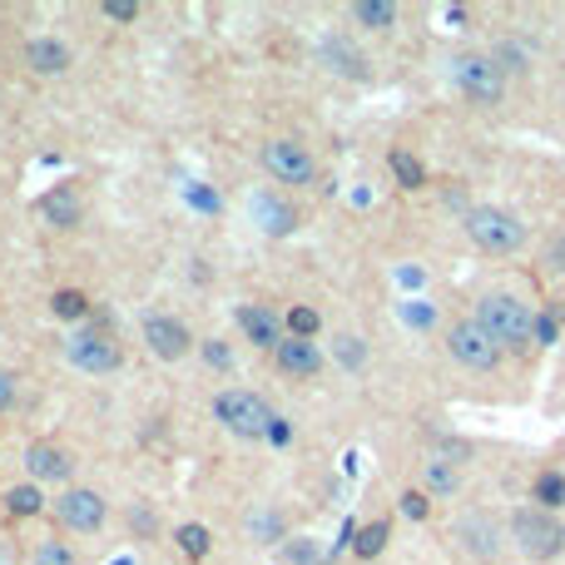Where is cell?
I'll return each instance as SVG.
<instances>
[{
  "instance_id": "8992f818",
  "label": "cell",
  "mask_w": 565,
  "mask_h": 565,
  "mask_svg": "<svg viewBox=\"0 0 565 565\" xmlns=\"http://www.w3.org/2000/svg\"><path fill=\"white\" fill-rule=\"evenodd\" d=\"M64 363L90 373V377H105L119 367V342L109 338L105 322H85V328H75L64 338Z\"/></svg>"
},
{
  "instance_id": "e0dca14e",
  "label": "cell",
  "mask_w": 565,
  "mask_h": 565,
  "mask_svg": "<svg viewBox=\"0 0 565 565\" xmlns=\"http://www.w3.org/2000/svg\"><path fill=\"white\" fill-rule=\"evenodd\" d=\"M40 214L50 219L55 228H75L80 214H85V203H80V193L55 189V193H45V199H40Z\"/></svg>"
},
{
  "instance_id": "603a6c76",
  "label": "cell",
  "mask_w": 565,
  "mask_h": 565,
  "mask_svg": "<svg viewBox=\"0 0 565 565\" xmlns=\"http://www.w3.org/2000/svg\"><path fill=\"white\" fill-rule=\"evenodd\" d=\"M535 502H541V511H555V506L565 502V476H561V471L535 476Z\"/></svg>"
},
{
  "instance_id": "ba28073f",
  "label": "cell",
  "mask_w": 565,
  "mask_h": 565,
  "mask_svg": "<svg viewBox=\"0 0 565 565\" xmlns=\"http://www.w3.org/2000/svg\"><path fill=\"white\" fill-rule=\"evenodd\" d=\"M447 352H451V363L471 367V373H491V367L502 363L506 348L491 338L476 318H467V322H451V328H447Z\"/></svg>"
},
{
  "instance_id": "f1b7e54d",
  "label": "cell",
  "mask_w": 565,
  "mask_h": 565,
  "mask_svg": "<svg viewBox=\"0 0 565 565\" xmlns=\"http://www.w3.org/2000/svg\"><path fill=\"white\" fill-rule=\"evenodd\" d=\"M35 565H75V555L64 551L60 541H45L40 551H35Z\"/></svg>"
},
{
  "instance_id": "9a60e30c",
  "label": "cell",
  "mask_w": 565,
  "mask_h": 565,
  "mask_svg": "<svg viewBox=\"0 0 565 565\" xmlns=\"http://www.w3.org/2000/svg\"><path fill=\"white\" fill-rule=\"evenodd\" d=\"M238 328H244L248 338H254L258 348H268V352L289 338V332H283V322H278V313L258 308V303H244V308H238Z\"/></svg>"
},
{
  "instance_id": "83f0119b",
  "label": "cell",
  "mask_w": 565,
  "mask_h": 565,
  "mask_svg": "<svg viewBox=\"0 0 565 565\" xmlns=\"http://www.w3.org/2000/svg\"><path fill=\"white\" fill-rule=\"evenodd\" d=\"M99 15H109V21L129 25V21H139V5H134V0H105V5H99Z\"/></svg>"
},
{
  "instance_id": "30bf717a",
  "label": "cell",
  "mask_w": 565,
  "mask_h": 565,
  "mask_svg": "<svg viewBox=\"0 0 565 565\" xmlns=\"http://www.w3.org/2000/svg\"><path fill=\"white\" fill-rule=\"evenodd\" d=\"M144 342H150V352L160 363H184L193 348V332L179 318H169V313H154V318H144Z\"/></svg>"
},
{
  "instance_id": "d4e9b609",
  "label": "cell",
  "mask_w": 565,
  "mask_h": 565,
  "mask_svg": "<svg viewBox=\"0 0 565 565\" xmlns=\"http://www.w3.org/2000/svg\"><path fill=\"white\" fill-rule=\"evenodd\" d=\"M179 551L189 555V561H203V555H209V531H203L199 521L179 526Z\"/></svg>"
},
{
  "instance_id": "836d02e7",
  "label": "cell",
  "mask_w": 565,
  "mask_h": 565,
  "mask_svg": "<svg viewBox=\"0 0 565 565\" xmlns=\"http://www.w3.org/2000/svg\"><path fill=\"white\" fill-rule=\"evenodd\" d=\"M289 561L293 565H322V555L313 551V541H303V545H289Z\"/></svg>"
},
{
  "instance_id": "4316f807",
  "label": "cell",
  "mask_w": 565,
  "mask_h": 565,
  "mask_svg": "<svg viewBox=\"0 0 565 565\" xmlns=\"http://www.w3.org/2000/svg\"><path fill=\"white\" fill-rule=\"evenodd\" d=\"M258 219H273L268 234H289V228H293V209H283L278 199H258Z\"/></svg>"
},
{
  "instance_id": "ac0fdd59",
  "label": "cell",
  "mask_w": 565,
  "mask_h": 565,
  "mask_svg": "<svg viewBox=\"0 0 565 565\" xmlns=\"http://www.w3.org/2000/svg\"><path fill=\"white\" fill-rule=\"evenodd\" d=\"M352 21H363L367 31H392L397 5L392 0H357V5H352Z\"/></svg>"
},
{
  "instance_id": "d6986e66",
  "label": "cell",
  "mask_w": 565,
  "mask_h": 565,
  "mask_svg": "<svg viewBox=\"0 0 565 565\" xmlns=\"http://www.w3.org/2000/svg\"><path fill=\"white\" fill-rule=\"evenodd\" d=\"M5 511H11V516H40V511H45L40 486H35V481H21V486H11V491H5Z\"/></svg>"
},
{
  "instance_id": "d6a6232c",
  "label": "cell",
  "mask_w": 565,
  "mask_h": 565,
  "mask_svg": "<svg viewBox=\"0 0 565 565\" xmlns=\"http://www.w3.org/2000/svg\"><path fill=\"white\" fill-rule=\"evenodd\" d=\"M338 363H348V367L363 363V338H338Z\"/></svg>"
},
{
  "instance_id": "5b68a950",
  "label": "cell",
  "mask_w": 565,
  "mask_h": 565,
  "mask_svg": "<svg viewBox=\"0 0 565 565\" xmlns=\"http://www.w3.org/2000/svg\"><path fill=\"white\" fill-rule=\"evenodd\" d=\"M476 322L502 342V348H526V342H531V322L535 318L526 313V303L511 298V293H486V298L476 303Z\"/></svg>"
},
{
  "instance_id": "484cf974",
  "label": "cell",
  "mask_w": 565,
  "mask_h": 565,
  "mask_svg": "<svg viewBox=\"0 0 565 565\" xmlns=\"http://www.w3.org/2000/svg\"><path fill=\"white\" fill-rule=\"evenodd\" d=\"M427 486L432 491H442V496H451V491L461 486V476H457V467H451V461H427Z\"/></svg>"
},
{
  "instance_id": "e575fe53",
  "label": "cell",
  "mask_w": 565,
  "mask_h": 565,
  "mask_svg": "<svg viewBox=\"0 0 565 565\" xmlns=\"http://www.w3.org/2000/svg\"><path fill=\"white\" fill-rule=\"evenodd\" d=\"M531 342L551 348V342H555V318H535V322H531Z\"/></svg>"
},
{
  "instance_id": "f546056e",
  "label": "cell",
  "mask_w": 565,
  "mask_h": 565,
  "mask_svg": "<svg viewBox=\"0 0 565 565\" xmlns=\"http://www.w3.org/2000/svg\"><path fill=\"white\" fill-rule=\"evenodd\" d=\"M15 397H21V377H15L11 367H0V412H11Z\"/></svg>"
},
{
  "instance_id": "6da1fadb",
  "label": "cell",
  "mask_w": 565,
  "mask_h": 565,
  "mask_svg": "<svg viewBox=\"0 0 565 565\" xmlns=\"http://www.w3.org/2000/svg\"><path fill=\"white\" fill-rule=\"evenodd\" d=\"M461 228H467L471 244H476L481 254H491V258H506V254H516V248L526 244V224L511 214V209H496V203H476V209H467Z\"/></svg>"
},
{
  "instance_id": "7c38bea8",
  "label": "cell",
  "mask_w": 565,
  "mask_h": 565,
  "mask_svg": "<svg viewBox=\"0 0 565 565\" xmlns=\"http://www.w3.org/2000/svg\"><path fill=\"white\" fill-rule=\"evenodd\" d=\"M457 541L467 555H476V561H491V555L502 551V526L491 521V516H461L457 521Z\"/></svg>"
},
{
  "instance_id": "8fae6325",
  "label": "cell",
  "mask_w": 565,
  "mask_h": 565,
  "mask_svg": "<svg viewBox=\"0 0 565 565\" xmlns=\"http://www.w3.org/2000/svg\"><path fill=\"white\" fill-rule=\"evenodd\" d=\"M25 476L35 481V486H40V481H70L75 476V457H70V451L60 447V442H31V447H25Z\"/></svg>"
},
{
  "instance_id": "277c9868",
  "label": "cell",
  "mask_w": 565,
  "mask_h": 565,
  "mask_svg": "<svg viewBox=\"0 0 565 565\" xmlns=\"http://www.w3.org/2000/svg\"><path fill=\"white\" fill-rule=\"evenodd\" d=\"M451 80H457L461 95L481 109L502 105V95H506V70H502V60H491V55H457V60H451Z\"/></svg>"
},
{
  "instance_id": "52a82bcc",
  "label": "cell",
  "mask_w": 565,
  "mask_h": 565,
  "mask_svg": "<svg viewBox=\"0 0 565 565\" xmlns=\"http://www.w3.org/2000/svg\"><path fill=\"white\" fill-rule=\"evenodd\" d=\"M258 160H263V169L273 174L278 184H313L318 179V160H313V150L303 139H289V134L263 139Z\"/></svg>"
},
{
  "instance_id": "5bb4252c",
  "label": "cell",
  "mask_w": 565,
  "mask_h": 565,
  "mask_svg": "<svg viewBox=\"0 0 565 565\" xmlns=\"http://www.w3.org/2000/svg\"><path fill=\"white\" fill-rule=\"evenodd\" d=\"M273 363H278V373H289V377H318L322 352H318V342L283 338V342L273 348Z\"/></svg>"
},
{
  "instance_id": "1f68e13d",
  "label": "cell",
  "mask_w": 565,
  "mask_h": 565,
  "mask_svg": "<svg viewBox=\"0 0 565 565\" xmlns=\"http://www.w3.org/2000/svg\"><path fill=\"white\" fill-rule=\"evenodd\" d=\"M203 357H209V367H224V373H228V367H234V352H228L219 338H209V342H203Z\"/></svg>"
},
{
  "instance_id": "cb8c5ba5",
  "label": "cell",
  "mask_w": 565,
  "mask_h": 565,
  "mask_svg": "<svg viewBox=\"0 0 565 565\" xmlns=\"http://www.w3.org/2000/svg\"><path fill=\"white\" fill-rule=\"evenodd\" d=\"M283 322H289V338H303V342H313V332L322 328V318L313 308H303V303H298V308H289V318H283Z\"/></svg>"
},
{
  "instance_id": "44dd1931",
  "label": "cell",
  "mask_w": 565,
  "mask_h": 565,
  "mask_svg": "<svg viewBox=\"0 0 565 565\" xmlns=\"http://www.w3.org/2000/svg\"><path fill=\"white\" fill-rule=\"evenodd\" d=\"M50 313L55 318H64V322H80V318H90V298L80 289H60L50 298Z\"/></svg>"
},
{
  "instance_id": "d590c367",
  "label": "cell",
  "mask_w": 565,
  "mask_h": 565,
  "mask_svg": "<svg viewBox=\"0 0 565 565\" xmlns=\"http://www.w3.org/2000/svg\"><path fill=\"white\" fill-rule=\"evenodd\" d=\"M551 263H555V273H565V234L551 244Z\"/></svg>"
},
{
  "instance_id": "7402d4cb",
  "label": "cell",
  "mask_w": 565,
  "mask_h": 565,
  "mask_svg": "<svg viewBox=\"0 0 565 565\" xmlns=\"http://www.w3.org/2000/svg\"><path fill=\"white\" fill-rule=\"evenodd\" d=\"M387 521H373V526H363V531H357V545H352V551L363 555V561H377V555H382V545H387Z\"/></svg>"
},
{
  "instance_id": "4fadbf2b",
  "label": "cell",
  "mask_w": 565,
  "mask_h": 565,
  "mask_svg": "<svg viewBox=\"0 0 565 565\" xmlns=\"http://www.w3.org/2000/svg\"><path fill=\"white\" fill-rule=\"evenodd\" d=\"M25 64H31L35 75H64V70L75 64V55H70L64 40H55V35H35V40H25Z\"/></svg>"
},
{
  "instance_id": "2e32d148",
  "label": "cell",
  "mask_w": 565,
  "mask_h": 565,
  "mask_svg": "<svg viewBox=\"0 0 565 565\" xmlns=\"http://www.w3.org/2000/svg\"><path fill=\"white\" fill-rule=\"evenodd\" d=\"M322 64H328L332 75L367 80V60H363V50H357L352 40H342V35H328V40H322Z\"/></svg>"
},
{
  "instance_id": "7a4b0ae2",
  "label": "cell",
  "mask_w": 565,
  "mask_h": 565,
  "mask_svg": "<svg viewBox=\"0 0 565 565\" xmlns=\"http://www.w3.org/2000/svg\"><path fill=\"white\" fill-rule=\"evenodd\" d=\"M214 416H219V427L234 432V437L244 442H263L268 432H273V407L263 402L258 392H248V387H228V392L214 397Z\"/></svg>"
},
{
  "instance_id": "3957f363",
  "label": "cell",
  "mask_w": 565,
  "mask_h": 565,
  "mask_svg": "<svg viewBox=\"0 0 565 565\" xmlns=\"http://www.w3.org/2000/svg\"><path fill=\"white\" fill-rule=\"evenodd\" d=\"M511 541L526 561H555L565 551V526L555 511H541V506H526V511L511 516Z\"/></svg>"
},
{
  "instance_id": "9c48e42d",
  "label": "cell",
  "mask_w": 565,
  "mask_h": 565,
  "mask_svg": "<svg viewBox=\"0 0 565 565\" xmlns=\"http://www.w3.org/2000/svg\"><path fill=\"white\" fill-rule=\"evenodd\" d=\"M105 516H109V502L90 486H64V496L55 502V521H60L64 531H80V535L99 531Z\"/></svg>"
},
{
  "instance_id": "ffe728a7",
  "label": "cell",
  "mask_w": 565,
  "mask_h": 565,
  "mask_svg": "<svg viewBox=\"0 0 565 565\" xmlns=\"http://www.w3.org/2000/svg\"><path fill=\"white\" fill-rule=\"evenodd\" d=\"M387 164H392V174H397L402 189H422V184H427V169H422V160H416L412 150H392L387 154Z\"/></svg>"
},
{
  "instance_id": "4dcf8cb0",
  "label": "cell",
  "mask_w": 565,
  "mask_h": 565,
  "mask_svg": "<svg viewBox=\"0 0 565 565\" xmlns=\"http://www.w3.org/2000/svg\"><path fill=\"white\" fill-rule=\"evenodd\" d=\"M402 511H407V516H416V521H427V511H432L427 491H402Z\"/></svg>"
}]
</instances>
